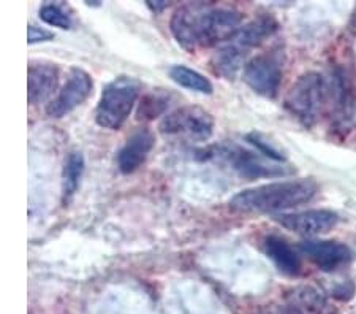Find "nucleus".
Segmentation results:
<instances>
[{"label":"nucleus","mask_w":356,"mask_h":314,"mask_svg":"<svg viewBox=\"0 0 356 314\" xmlns=\"http://www.w3.org/2000/svg\"><path fill=\"white\" fill-rule=\"evenodd\" d=\"M243 15L212 3H186L175 11L170 29L176 42L187 51L211 48L225 43L241 27Z\"/></svg>","instance_id":"1"},{"label":"nucleus","mask_w":356,"mask_h":314,"mask_svg":"<svg viewBox=\"0 0 356 314\" xmlns=\"http://www.w3.org/2000/svg\"><path fill=\"white\" fill-rule=\"evenodd\" d=\"M317 192L318 185L311 178L269 182L241 191L229 200V208L241 213H280L311 202Z\"/></svg>","instance_id":"2"},{"label":"nucleus","mask_w":356,"mask_h":314,"mask_svg":"<svg viewBox=\"0 0 356 314\" xmlns=\"http://www.w3.org/2000/svg\"><path fill=\"white\" fill-rule=\"evenodd\" d=\"M277 22L271 16H260L241 26L236 32L222 43L211 59V67L216 75L225 79H234L244 65V59L250 51L261 45L277 31Z\"/></svg>","instance_id":"3"},{"label":"nucleus","mask_w":356,"mask_h":314,"mask_svg":"<svg viewBox=\"0 0 356 314\" xmlns=\"http://www.w3.org/2000/svg\"><path fill=\"white\" fill-rule=\"evenodd\" d=\"M330 97V86L323 77L307 72L293 83L285 97V108L306 127H312L328 105Z\"/></svg>","instance_id":"4"},{"label":"nucleus","mask_w":356,"mask_h":314,"mask_svg":"<svg viewBox=\"0 0 356 314\" xmlns=\"http://www.w3.org/2000/svg\"><path fill=\"white\" fill-rule=\"evenodd\" d=\"M140 95V81L131 77H119L103 88L97 105L95 119L103 129L118 130L127 121Z\"/></svg>","instance_id":"5"},{"label":"nucleus","mask_w":356,"mask_h":314,"mask_svg":"<svg viewBox=\"0 0 356 314\" xmlns=\"http://www.w3.org/2000/svg\"><path fill=\"white\" fill-rule=\"evenodd\" d=\"M166 136H181L192 141H206L214 132V119L200 107H181L166 114L159 125Z\"/></svg>","instance_id":"6"},{"label":"nucleus","mask_w":356,"mask_h":314,"mask_svg":"<svg viewBox=\"0 0 356 314\" xmlns=\"http://www.w3.org/2000/svg\"><path fill=\"white\" fill-rule=\"evenodd\" d=\"M284 77V57L277 49L266 51L247 62L243 78L250 89L268 99L279 94Z\"/></svg>","instance_id":"7"},{"label":"nucleus","mask_w":356,"mask_h":314,"mask_svg":"<svg viewBox=\"0 0 356 314\" xmlns=\"http://www.w3.org/2000/svg\"><path fill=\"white\" fill-rule=\"evenodd\" d=\"M214 154L222 157L223 161H227L241 176H244L247 180L269 178V176H282L289 173V170L280 164L263 157L261 154L244 150L243 146L238 145L222 146Z\"/></svg>","instance_id":"8"},{"label":"nucleus","mask_w":356,"mask_h":314,"mask_svg":"<svg viewBox=\"0 0 356 314\" xmlns=\"http://www.w3.org/2000/svg\"><path fill=\"white\" fill-rule=\"evenodd\" d=\"M92 88H94V81H92V77L88 72L78 67L72 68L59 94L46 107V114L56 119L67 116L74 108L84 104L92 93Z\"/></svg>","instance_id":"9"},{"label":"nucleus","mask_w":356,"mask_h":314,"mask_svg":"<svg viewBox=\"0 0 356 314\" xmlns=\"http://www.w3.org/2000/svg\"><path fill=\"white\" fill-rule=\"evenodd\" d=\"M275 219L291 232L304 237H315L332 230L337 226L339 216L331 210H307L300 213H282Z\"/></svg>","instance_id":"10"},{"label":"nucleus","mask_w":356,"mask_h":314,"mask_svg":"<svg viewBox=\"0 0 356 314\" xmlns=\"http://www.w3.org/2000/svg\"><path fill=\"white\" fill-rule=\"evenodd\" d=\"M300 251L318 267L321 272H336L343 265H347L352 259L348 246L339 242H317V240H307L300 244Z\"/></svg>","instance_id":"11"},{"label":"nucleus","mask_w":356,"mask_h":314,"mask_svg":"<svg viewBox=\"0 0 356 314\" xmlns=\"http://www.w3.org/2000/svg\"><path fill=\"white\" fill-rule=\"evenodd\" d=\"M154 143H156V139H154V134L151 130L146 127L136 129L118 152L119 170L124 175H130L136 171L146 162L149 152L154 148Z\"/></svg>","instance_id":"12"},{"label":"nucleus","mask_w":356,"mask_h":314,"mask_svg":"<svg viewBox=\"0 0 356 314\" xmlns=\"http://www.w3.org/2000/svg\"><path fill=\"white\" fill-rule=\"evenodd\" d=\"M59 83V68L48 62H32L27 72V97L32 105L43 104L54 94Z\"/></svg>","instance_id":"13"},{"label":"nucleus","mask_w":356,"mask_h":314,"mask_svg":"<svg viewBox=\"0 0 356 314\" xmlns=\"http://www.w3.org/2000/svg\"><path fill=\"white\" fill-rule=\"evenodd\" d=\"M263 248H265L266 256L274 262V265L277 267L284 275H300L302 267L301 257L289 242H285V240L280 237L269 235L263 240Z\"/></svg>","instance_id":"14"},{"label":"nucleus","mask_w":356,"mask_h":314,"mask_svg":"<svg viewBox=\"0 0 356 314\" xmlns=\"http://www.w3.org/2000/svg\"><path fill=\"white\" fill-rule=\"evenodd\" d=\"M286 299L289 308L296 314H334L323 295L312 288L293 289Z\"/></svg>","instance_id":"15"},{"label":"nucleus","mask_w":356,"mask_h":314,"mask_svg":"<svg viewBox=\"0 0 356 314\" xmlns=\"http://www.w3.org/2000/svg\"><path fill=\"white\" fill-rule=\"evenodd\" d=\"M84 157L81 152L73 151L67 156L64 164V173H62V196H64V202L68 203L70 198L78 191L79 181L84 173Z\"/></svg>","instance_id":"16"},{"label":"nucleus","mask_w":356,"mask_h":314,"mask_svg":"<svg viewBox=\"0 0 356 314\" xmlns=\"http://www.w3.org/2000/svg\"><path fill=\"white\" fill-rule=\"evenodd\" d=\"M170 78L182 88L195 91L200 94H212V83L200 72L188 68L186 65H173L170 68Z\"/></svg>","instance_id":"17"},{"label":"nucleus","mask_w":356,"mask_h":314,"mask_svg":"<svg viewBox=\"0 0 356 314\" xmlns=\"http://www.w3.org/2000/svg\"><path fill=\"white\" fill-rule=\"evenodd\" d=\"M166 107H168V99L160 94H149L141 100L140 107H138V119H154L165 113Z\"/></svg>","instance_id":"18"},{"label":"nucleus","mask_w":356,"mask_h":314,"mask_svg":"<svg viewBox=\"0 0 356 314\" xmlns=\"http://www.w3.org/2000/svg\"><path fill=\"white\" fill-rule=\"evenodd\" d=\"M40 19L46 24L59 27V29H70L72 27V18L68 16L59 5L46 3L40 8Z\"/></svg>","instance_id":"19"},{"label":"nucleus","mask_w":356,"mask_h":314,"mask_svg":"<svg viewBox=\"0 0 356 314\" xmlns=\"http://www.w3.org/2000/svg\"><path fill=\"white\" fill-rule=\"evenodd\" d=\"M247 140H249L250 145H254L258 151H260V154H263V156L271 159V161L274 162H284V156L280 154L275 148L271 145V143L263 140L260 134H249L247 135Z\"/></svg>","instance_id":"20"},{"label":"nucleus","mask_w":356,"mask_h":314,"mask_svg":"<svg viewBox=\"0 0 356 314\" xmlns=\"http://www.w3.org/2000/svg\"><path fill=\"white\" fill-rule=\"evenodd\" d=\"M54 38V33L46 31L43 27H38L35 24H31L29 26V31H27V42L31 45H35V43H42V42H49V40Z\"/></svg>","instance_id":"21"},{"label":"nucleus","mask_w":356,"mask_h":314,"mask_svg":"<svg viewBox=\"0 0 356 314\" xmlns=\"http://www.w3.org/2000/svg\"><path fill=\"white\" fill-rule=\"evenodd\" d=\"M147 7L151 8L154 13H159V11H162L163 8L168 7V2H163V0H160V2H152V0H147Z\"/></svg>","instance_id":"22"},{"label":"nucleus","mask_w":356,"mask_h":314,"mask_svg":"<svg viewBox=\"0 0 356 314\" xmlns=\"http://www.w3.org/2000/svg\"><path fill=\"white\" fill-rule=\"evenodd\" d=\"M265 314H274V313H265ZM277 314H284L282 311H280V313H277Z\"/></svg>","instance_id":"23"}]
</instances>
